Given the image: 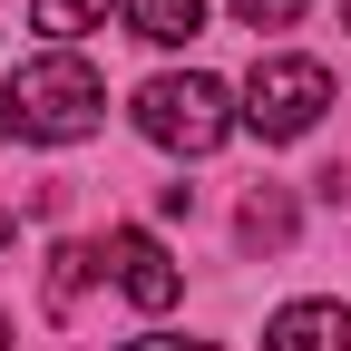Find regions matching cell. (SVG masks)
Returning <instances> with one entry per match:
<instances>
[{"mask_svg": "<svg viewBox=\"0 0 351 351\" xmlns=\"http://www.w3.org/2000/svg\"><path fill=\"white\" fill-rule=\"evenodd\" d=\"M263 351H351V302H283L263 322Z\"/></svg>", "mask_w": 351, "mask_h": 351, "instance_id": "5b68a950", "label": "cell"}, {"mask_svg": "<svg viewBox=\"0 0 351 351\" xmlns=\"http://www.w3.org/2000/svg\"><path fill=\"white\" fill-rule=\"evenodd\" d=\"M127 29L156 39V49H186V39L205 29V0H127Z\"/></svg>", "mask_w": 351, "mask_h": 351, "instance_id": "8992f818", "label": "cell"}, {"mask_svg": "<svg viewBox=\"0 0 351 351\" xmlns=\"http://www.w3.org/2000/svg\"><path fill=\"white\" fill-rule=\"evenodd\" d=\"M341 29H351V0H341Z\"/></svg>", "mask_w": 351, "mask_h": 351, "instance_id": "5bb4252c", "label": "cell"}, {"mask_svg": "<svg viewBox=\"0 0 351 351\" xmlns=\"http://www.w3.org/2000/svg\"><path fill=\"white\" fill-rule=\"evenodd\" d=\"M127 351H215V341H166V332H147V341H127Z\"/></svg>", "mask_w": 351, "mask_h": 351, "instance_id": "8fae6325", "label": "cell"}, {"mask_svg": "<svg viewBox=\"0 0 351 351\" xmlns=\"http://www.w3.org/2000/svg\"><path fill=\"white\" fill-rule=\"evenodd\" d=\"M234 20H244V29H293L302 0H234Z\"/></svg>", "mask_w": 351, "mask_h": 351, "instance_id": "30bf717a", "label": "cell"}, {"mask_svg": "<svg viewBox=\"0 0 351 351\" xmlns=\"http://www.w3.org/2000/svg\"><path fill=\"white\" fill-rule=\"evenodd\" d=\"M0 351H10V322H0Z\"/></svg>", "mask_w": 351, "mask_h": 351, "instance_id": "4fadbf2b", "label": "cell"}, {"mask_svg": "<svg viewBox=\"0 0 351 351\" xmlns=\"http://www.w3.org/2000/svg\"><path fill=\"white\" fill-rule=\"evenodd\" d=\"M98 263H108L98 244H59V254H49V313H69V302L88 293V274H98Z\"/></svg>", "mask_w": 351, "mask_h": 351, "instance_id": "ba28073f", "label": "cell"}, {"mask_svg": "<svg viewBox=\"0 0 351 351\" xmlns=\"http://www.w3.org/2000/svg\"><path fill=\"white\" fill-rule=\"evenodd\" d=\"M98 117H108V88H98V69H88L78 49H39L10 78V98H0V127H10L20 147H69Z\"/></svg>", "mask_w": 351, "mask_h": 351, "instance_id": "6da1fadb", "label": "cell"}, {"mask_svg": "<svg viewBox=\"0 0 351 351\" xmlns=\"http://www.w3.org/2000/svg\"><path fill=\"white\" fill-rule=\"evenodd\" d=\"M234 234H244V254H283V244H293V195L263 186V195L244 205V225H234Z\"/></svg>", "mask_w": 351, "mask_h": 351, "instance_id": "52a82bcc", "label": "cell"}, {"mask_svg": "<svg viewBox=\"0 0 351 351\" xmlns=\"http://www.w3.org/2000/svg\"><path fill=\"white\" fill-rule=\"evenodd\" d=\"M117 0H39V29L49 39H78V29H108Z\"/></svg>", "mask_w": 351, "mask_h": 351, "instance_id": "9c48e42d", "label": "cell"}, {"mask_svg": "<svg viewBox=\"0 0 351 351\" xmlns=\"http://www.w3.org/2000/svg\"><path fill=\"white\" fill-rule=\"evenodd\" d=\"M108 274H117V293L137 302V313H176V293H186V274L166 263V244L137 234V225H117V234H108Z\"/></svg>", "mask_w": 351, "mask_h": 351, "instance_id": "277c9868", "label": "cell"}, {"mask_svg": "<svg viewBox=\"0 0 351 351\" xmlns=\"http://www.w3.org/2000/svg\"><path fill=\"white\" fill-rule=\"evenodd\" d=\"M234 98H225V78H205V69H166V78H147L137 88V127L166 147V156H215L234 137Z\"/></svg>", "mask_w": 351, "mask_h": 351, "instance_id": "7a4b0ae2", "label": "cell"}, {"mask_svg": "<svg viewBox=\"0 0 351 351\" xmlns=\"http://www.w3.org/2000/svg\"><path fill=\"white\" fill-rule=\"evenodd\" d=\"M0 244H10V215H0Z\"/></svg>", "mask_w": 351, "mask_h": 351, "instance_id": "7c38bea8", "label": "cell"}, {"mask_svg": "<svg viewBox=\"0 0 351 351\" xmlns=\"http://www.w3.org/2000/svg\"><path fill=\"white\" fill-rule=\"evenodd\" d=\"M322 108H332V69H322V59H254V78H244V127H254L263 147L313 137Z\"/></svg>", "mask_w": 351, "mask_h": 351, "instance_id": "3957f363", "label": "cell"}]
</instances>
